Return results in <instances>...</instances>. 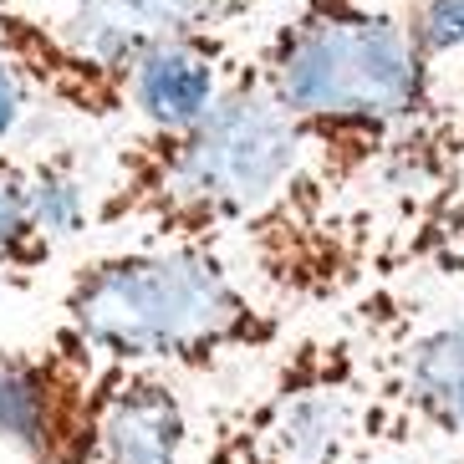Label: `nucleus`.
I'll return each mask as SVG.
<instances>
[{
  "mask_svg": "<svg viewBox=\"0 0 464 464\" xmlns=\"http://www.w3.org/2000/svg\"><path fill=\"white\" fill-rule=\"evenodd\" d=\"M260 77L281 97L312 149L322 189H439L459 174L450 153V82L378 0H291L256 52Z\"/></svg>",
  "mask_w": 464,
  "mask_h": 464,
  "instance_id": "obj_1",
  "label": "nucleus"
},
{
  "mask_svg": "<svg viewBox=\"0 0 464 464\" xmlns=\"http://www.w3.org/2000/svg\"><path fill=\"white\" fill-rule=\"evenodd\" d=\"M312 179V149L250 56L205 118L138 128L102 169L92 230L219 246L260 230Z\"/></svg>",
  "mask_w": 464,
  "mask_h": 464,
  "instance_id": "obj_2",
  "label": "nucleus"
},
{
  "mask_svg": "<svg viewBox=\"0 0 464 464\" xmlns=\"http://www.w3.org/2000/svg\"><path fill=\"white\" fill-rule=\"evenodd\" d=\"M56 332L102 362L215 372L235 357L276 353L286 342V316L235 276L219 246L133 240L67 276Z\"/></svg>",
  "mask_w": 464,
  "mask_h": 464,
  "instance_id": "obj_3",
  "label": "nucleus"
},
{
  "mask_svg": "<svg viewBox=\"0 0 464 464\" xmlns=\"http://www.w3.org/2000/svg\"><path fill=\"white\" fill-rule=\"evenodd\" d=\"M260 0H67L36 11L0 0V56L26 72L36 97L72 118L112 123L133 112V67L189 31H235Z\"/></svg>",
  "mask_w": 464,
  "mask_h": 464,
  "instance_id": "obj_4",
  "label": "nucleus"
},
{
  "mask_svg": "<svg viewBox=\"0 0 464 464\" xmlns=\"http://www.w3.org/2000/svg\"><path fill=\"white\" fill-rule=\"evenodd\" d=\"M372 378L357 332L291 337L250 398L209 419L199 464H368Z\"/></svg>",
  "mask_w": 464,
  "mask_h": 464,
  "instance_id": "obj_5",
  "label": "nucleus"
},
{
  "mask_svg": "<svg viewBox=\"0 0 464 464\" xmlns=\"http://www.w3.org/2000/svg\"><path fill=\"white\" fill-rule=\"evenodd\" d=\"M372 378V444H464V312L398 322L362 337Z\"/></svg>",
  "mask_w": 464,
  "mask_h": 464,
  "instance_id": "obj_6",
  "label": "nucleus"
},
{
  "mask_svg": "<svg viewBox=\"0 0 464 464\" xmlns=\"http://www.w3.org/2000/svg\"><path fill=\"white\" fill-rule=\"evenodd\" d=\"M102 357L52 332V342H0V444L26 464H82Z\"/></svg>",
  "mask_w": 464,
  "mask_h": 464,
  "instance_id": "obj_7",
  "label": "nucleus"
},
{
  "mask_svg": "<svg viewBox=\"0 0 464 464\" xmlns=\"http://www.w3.org/2000/svg\"><path fill=\"white\" fill-rule=\"evenodd\" d=\"M189 403L174 372L102 362L87 413L82 464H184Z\"/></svg>",
  "mask_w": 464,
  "mask_h": 464,
  "instance_id": "obj_8",
  "label": "nucleus"
},
{
  "mask_svg": "<svg viewBox=\"0 0 464 464\" xmlns=\"http://www.w3.org/2000/svg\"><path fill=\"white\" fill-rule=\"evenodd\" d=\"M250 56L235 46V31H189L153 46L133 67L138 128H184L215 108Z\"/></svg>",
  "mask_w": 464,
  "mask_h": 464,
  "instance_id": "obj_9",
  "label": "nucleus"
},
{
  "mask_svg": "<svg viewBox=\"0 0 464 464\" xmlns=\"http://www.w3.org/2000/svg\"><path fill=\"white\" fill-rule=\"evenodd\" d=\"M56 240L46 230L36 194H31V169L26 159L0 149V286L5 291H31L52 271Z\"/></svg>",
  "mask_w": 464,
  "mask_h": 464,
  "instance_id": "obj_10",
  "label": "nucleus"
},
{
  "mask_svg": "<svg viewBox=\"0 0 464 464\" xmlns=\"http://www.w3.org/2000/svg\"><path fill=\"white\" fill-rule=\"evenodd\" d=\"M31 169V194H36V209H42L46 230L56 240H72L82 235L97 219V199H102V179H92V159H82V149H52L26 159Z\"/></svg>",
  "mask_w": 464,
  "mask_h": 464,
  "instance_id": "obj_11",
  "label": "nucleus"
},
{
  "mask_svg": "<svg viewBox=\"0 0 464 464\" xmlns=\"http://www.w3.org/2000/svg\"><path fill=\"white\" fill-rule=\"evenodd\" d=\"M398 21L423 62L444 67L464 56V0H398Z\"/></svg>",
  "mask_w": 464,
  "mask_h": 464,
  "instance_id": "obj_12",
  "label": "nucleus"
},
{
  "mask_svg": "<svg viewBox=\"0 0 464 464\" xmlns=\"http://www.w3.org/2000/svg\"><path fill=\"white\" fill-rule=\"evenodd\" d=\"M31 97H36V87L26 82V72L15 67L11 56H0V149L15 138V128L26 123Z\"/></svg>",
  "mask_w": 464,
  "mask_h": 464,
  "instance_id": "obj_13",
  "label": "nucleus"
},
{
  "mask_svg": "<svg viewBox=\"0 0 464 464\" xmlns=\"http://www.w3.org/2000/svg\"><path fill=\"white\" fill-rule=\"evenodd\" d=\"M450 153H454V164L464 169V72H459V82L450 87Z\"/></svg>",
  "mask_w": 464,
  "mask_h": 464,
  "instance_id": "obj_14",
  "label": "nucleus"
},
{
  "mask_svg": "<svg viewBox=\"0 0 464 464\" xmlns=\"http://www.w3.org/2000/svg\"><path fill=\"white\" fill-rule=\"evenodd\" d=\"M26 5H36V11H56V5H67V0H26Z\"/></svg>",
  "mask_w": 464,
  "mask_h": 464,
  "instance_id": "obj_15",
  "label": "nucleus"
}]
</instances>
